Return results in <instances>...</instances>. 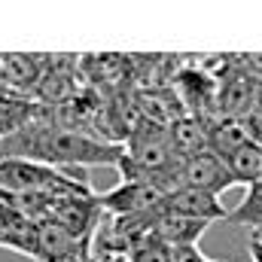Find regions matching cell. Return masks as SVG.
<instances>
[{"instance_id":"1","label":"cell","mask_w":262,"mask_h":262,"mask_svg":"<svg viewBox=\"0 0 262 262\" xmlns=\"http://www.w3.org/2000/svg\"><path fill=\"white\" fill-rule=\"evenodd\" d=\"M125 156V143L98 140L85 131H73L55 122L31 125L0 140V159H31L49 168H116Z\"/></svg>"},{"instance_id":"2","label":"cell","mask_w":262,"mask_h":262,"mask_svg":"<svg viewBox=\"0 0 262 262\" xmlns=\"http://www.w3.org/2000/svg\"><path fill=\"white\" fill-rule=\"evenodd\" d=\"M0 192L21 198L31 192H92V186L31 159H0Z\"/></svg>"},{"instance_id":"3","label":"cell","mask_w":262,"mask_h":262,"mask_svg":"<svg viewBox=\"0 0 262 262\" xmlns=\"http://www.w3.org/2000/svg\"><path fill=\"white\" fill-rule=\"evenodd\" d=\"M165 192L152 183H119L113 186L110 192L98 195L104 213H113L116 220H131V216H146V213H156L162 204H165Z\"/></svg>"},{"instance_id":"4","label":"cell","mask_w":262,"mask_h":262,"mask_svg":"<svg viewBox=\"0 0 262 262\" xmlns=\"http://www.w3.org/2000/svg\"><path fill=\"white\" fill-rule=\"evenodd\" d=\"M232 186H238V183H235L229 165L213 149L183 159V189H204V192L220 195Z\"/></svg>"},{"instance_id":"5","label":"cell","mask_w":262,"mask_h":262,"mask_svg":"<svg viewBox=\"0 0 262 262\" xmlns=\"http://www.w3.org/2000/svg\"><path fill=\"white\" fill-rule=\"evenodd\" d=\"M82 241L67 232L61 223L46 220L37 223V244H34V259L37 262H70L76 253H82Z\"/></svg>"},{"instance_id":"6","label":"cell","mask_w":262,"mask_h":262,"mask_svg":"<svg viewBox=\"0 0 262 262\" xmlns=\"http://www.w3.org/2000/svg\"><path fill=\"white\" fill-rule=\"evenodd\" d=\"M49 55H28V52H0V76L6 85L18 95H34L40 85V76L46 70Z\"/></svg>"},{"instance_id":"7","label":"cell","mask_w":262,"mask_h":262,"mask_svg":"<svg viewBox=\"0 0 262 262\" xmlns=\"http://www.w3.org/2000/svg\"><path fill=\"white\" fill-rule=\"evenodd\" d=\"M162 210L171 213H183V216H195L204 223H216V220H229V210L220 204V195L204 192V189H177L165 198Z\"/></svg>"},{"instance_id":"8","label":"cell","mask_w":262,"mask_h":262,"mask_svg":"<svg viewBox=\"0 0 262 262\" xmlns=\"http://www.w3.org/2000/svg\"><path fill=\"white\" fill-rule=\"evenodd\" d=\"M210 229V223L195 220V216H183V213H171V210H162L156 213V223H152V235L174 244V247H195L198 238Z\"/></svg>"},{"instance_id":"9","label":"cell","mask_w":262,"mask_h":262,"mask_svg":"<svg viewBox=\"0 0 262 262\" xmlns=\"http://www.w3.org/2000/svg\"><path fill=\"white\" fill-rule=\"evenodd\" d=\"M171 134V143H174V152L189 159L198 152H207L210 149V122L207 119H198V116H180L177 122L168 125Z\"/></svg>"},{"instance_id":"10","label":"cell","mask_w":262,"mask_h":262,"mask_svg":"<svg viewBox=\"0 0 262 262\" xmlns=\"http://www.w3.org/2000/svg\"><path fill=\"white\" fill-rule=\"evenodd\" d=\"M223 162L229 165L238 186H253L262 180V143H256V140H247L235 152L223 156Z\"/></svg>"},{"instance_id":"11","label":"cell","mask_w":262,"mask_h":262,"mask_svg":"<svg viewBox=\"0 0 262 262\" xmlns=\"http://www.w3.org/2000/svg\"><path fill=\"white\" fill-rule=\"evenodd\" d=\"M177 253L180 247L156 238V235H146L143 241H137L134 247L128 250V259L131 262H177Z\"/></svg>"},{"instance_id":"12","label":"cell","mask_w":262,"mask_h":262,"mask_svg":"<svg viewBox=\"0 0 262 262\" xmlns=\"http://www.w3.org/2000/svg\"><path fill=\"white\" fill-rule=\"evenodd\" d=\"M229 223L232 226H253V229H262V180L247 186V195L244 201L229 213Z\"/></svg>"},{"instance_id":"13","label":"cell","mask_w":262,"mask_h":262,"mask_svg":"<svg viewBox=\"0 0 262 262\" xmlns=\"http://www.w3.org/2000/svg\"><path fill=\"white\" fill-rule=\"evenodd\" d=\"M9 95H18V92H12V89H9V85H6V79H3V76H0V101H6V98H9Z\"/></svg>"},{"instance_id":"14","label":"cell","mask_w":262,"mask_h":262,"mask_svg":"<svg viewBox=\"0 0 262 262\" xmlns=\"http://www.w3.org/2000/svg\"><path fill=\"white\" fill-rule=\"evenodd\" d=\"M204 262H213V259H204Z\"/></svg>"}]
</instances>
